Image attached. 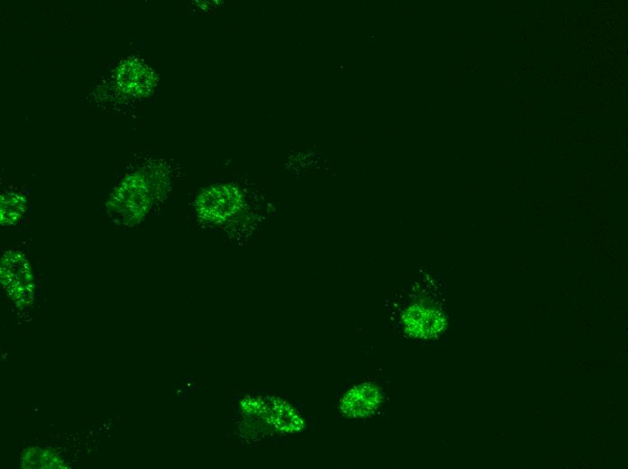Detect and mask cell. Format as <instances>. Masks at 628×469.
Instances as JSON below:
<instances>
[{"label":"cell","instance_id":"obj_1","mask_svg":"<svg viewBox=\"0 0 628 469\" xmlns=\"http://www.w3.org/2000/svg\"><path fill=\"white\" fill-rule=\"evenodd\" d=\"M382 400L383 394L377 385L359 383L344 395L341 409L347 416L365 417L378 409Z\"/></svg>","mask_w":628,"mask_h":469}]
</instances>
